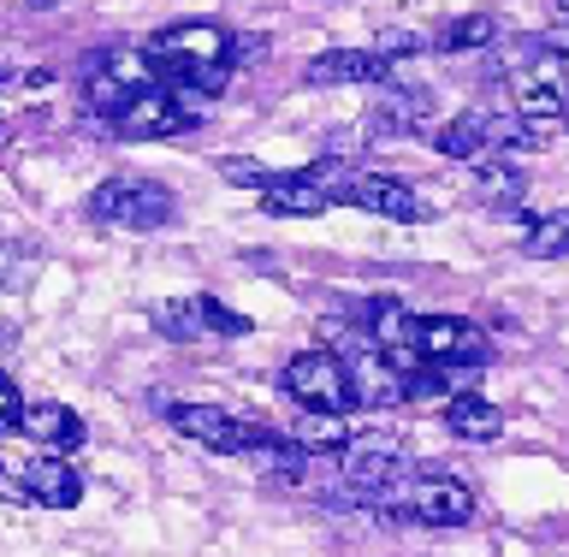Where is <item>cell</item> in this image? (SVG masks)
<instances>
[{
    "label": "cell",
    "instance_id": "obj_1",
    "mask_svg": "<svg viewBox=\"0 0 569 557\" xmlns=\"http://www.w3.org/2000/svg\"><path fill=\"white\" fill-rule=\"evenodd\" d=\"M149 53L160 78H172L178 89H196V96H220L231 78V36L220 24H167L149 36Z\"/></svg>",
    "mask_w": 569,
    "mask_h": 557
},
{
    "label": "cell",
    "instance_id": "obj_2",
    "mask_svg": "<svg viewBox=\"0 0 569 557\" xmlns=\"http://www.w3.org/2000/svg\"><path fill=\"white\" fill-rule=\"evenodd\" d=\"M284 398L302 404V409H332V416H350L356 409V380H350V362L338 350H302L284 362Z\"/></svg>",
    "mask_w": 569,
    "mask_h": 557
},
{
    "label": "cell",
    "instance_id": "obj_3",
    "mask_svg": "<svg viewBox=\"0 0 569 557\" xmlns=\"http://www.w3.org/2000/svg\"><path fill=\"white\" fill-rule=\"evenodd\" d=\"M178 213L167 185H149V178H107V185L89 196V220L101 226H124V231H154Z\"/></svg>",
    "mask_w": 569,
    "mask_h": 557
},
{
    "label": "cell",
    "instance_id": "obj_4",
    "mask_svg": "<svg viewBox=\"0 0 569 557\" xmlns=\"http://www.w3.org/2000/svg\"><path fill=\"white\" fill-rule=\"evenodd\" d=\"M160 78V66H154V53L149 48H113V53H101V60H89V107H101V113H119V107H131L142 89H154Z\"/></svg>",
    "mask_w": 569,
    "mask_h": 557
},
{
    "label": "cell",
    "instance_id": "obj_5",
    "mask_svg": "<svg viewBox=\"0 0 569 557\" xmlns=\"http://www.w3.org/2000/svg\"><path fill=\"white\" fill-rule=\"evenodd\" d=\"M196 101L190 89H142L131 107L113 113V131L124 142H154V137H178V131H196Z\"/></svg>",
    "mask_w": 569,
    "mask_h": 557
},
{
    "label": "cell",
    "instance_id": "obj_6",
    "mask_svg": "<svg viewBox=\"0 0 569 557\" xmlns=\"http://www.w3.org/2000/svg\"><path fill=\"white\" fill-rule=\"evenodd\" d=\"M167 421L184 439L208 445V451H220V457H249L267 439V427H249V421L231 416V409H220V404H167Z\"/></svg>",
    "mask_w": 569,
    "mask_h": 557
},
{
    "label": "cell",
    "instance_id": "obj_7",
    "mask_svg": "<svg viewBox=\"0 0 569 557\" xmlns=\"http://www.w3.org/2000/svg\"><path fill=\"white\" fill-rule=\"evenodd\" d=\"M345 202H350V208H362V213H380V220H398V226L433 220V208H427L421 196L409 190L403 178H391V172H362V178H350Z\"/></svg>",
    "mask_w": 569,
    "mask_h": 557
},
{
    "label": "cell",
    "instance_id": "obj_8",
    "mask_svg": "<svg viewBox=\"0 0 569 557\" xmlns=\"http://www.w3.org/2000/svg\"><path fill=\"white\" fill-rule=\"evenodd\" d=\"M338 475H345V487L380 498L386 487H398L409 475V457H398V445H380V439H350L338 451Z\"/></svg>",
    "mask_w": 569,
    "mask_h": 557
},
{
    "label": "cell",
    "instance_id": "obj_9",
    "mask_svg": "<svg viewBox=\"0 0 569 557\" xmlns=\"http://www.w3.org/2000/svg\"><path fill=\"white\" fill-rule=\"evenodd\" d=\"M421 350L445 368H487V338L462 315H421Z\"/></svg>",
    "mask_w": 569,
    "mask_h": 557
},
{
    "label": "cell",
    "instance_id": "obj_10",
    "mask_svg": "<svg viewBox=\"0 0 569 557\" xmlns=\"http://www.w3.org/2000/svg\"><path fill=\"white\" fill-rule=\"evenodd\" d=\"M403 505H409V516H416V523H427V528H469V523H475V493L462 487V480H451V475L416 480Z\"/></svg>",
    "mask_w": 569,
    "mask_h": 557
},
{
    "label": "cell",
    "instance_id": "obj_11",
    "mask_svg": "<svg viewBox=\"0 0 569 557\" xmlns=\"http://www.w3.org/2000/svg\"><path fill=\"white\" fill-rule=\"evenodd\" d=\"M332 202H338V190L315 167L309 172H284L261 190V208L273 213V220H309V213H327Z\"/></svg>",
    "mask_w": 569,
    "mask_h": 557
},
{
    "label": "cell",
    "instance_id": "obj_12",
    "mask_svg": "<svg viewBox=\"0 0 569 557\" xmlns=\"http://www.w3.org/2000/svg\"><path fill=\"white\" fill-rule=\"evenodd\" d=\"M433 119V89H416V83H391L368 113V137H409Z\"/></svg>",
    "mask_w": 569,
    "mask_h": 557
},
{
    "label": "cell",
    "instance_id": "obj_13",
    "mask_svg": "<svg viewBox=\"0 0 569 557\" xmlns=\"http://www.w3.org/2000/svg\"><path fill=\"white\" fill-rule=\"evenodd\" d=\"M18 493L30 498V505H48V510H71L83 498V480H78V469H71L66 457H30L24 462V475H18Z\"/></svg>",
    "mask_w": 569,
    "mask_h": 557
},
{
    "label": "cell",
    "instance_id": "obj_14",
    "mask_svg": "<svg viewBox=\"0 0 569 557\" xmlns=\"http://www.w3.org/2000/svg\"><path fill=\"white\" fill-rule=\"evenodd\" d=\"M345 362H350V380H356V409H386V404L409 398L403 368L391 362L386 350H356V356H345Z\"/></svg>",
    "mask_w": 569,
    "mask_h": 557
},
{
    "label": "cell",
    "instance_id": "obj_15",
    "mask_svg": "<svg viewBox=\"0 0 569 557\" xmlns=\"http://www.w3.org/2000/svg\"><path fill=\"white\" fill-rule=\"evenodd\" d=\"M510 89H516V113H528V119H563L569 113V89H563V66L558 60L522 66L510 78Z\"/></svg>",
    "mask_w": 569,
    "mask_h": 557
},
{
    "label": "cell",
    "instance_id": "obj_16",
    "mask_svg": "<svg viewBox=\"0 0 569 557\" xmlns=\"http://www.w3.org/2000/svg\"><path fill=\"white\" fill-rule=\"evenodd\" d=\"M302 78H309L315 89H327V83H386L391 60L380 48H332V53H320V60H309Z\"/></svg>",
    "mask_w": 569,
    "mask_h": 557
},
{
    "label": "cell",
    "instance_id": "obj_17",
    "mask_svg": "<svg viewBox=\"0 0 569 557\" xmlns=\"http://www.w3.org/2000/svg\"><path fill=\"white\" fill-rule=\"evenodd\" d=\"M18 434H30L36 445H48V451H78L89 439V427L78 421V409H66V404H30Z\"/></svg>",
    "mask_w": 569,
    "mask_h": 557
},
{
    "label": "cell",
    "instance_id": "obj_18",
    "mask_svg": "<svg viewBox=\"0 0 569 557\" xmlns=\"http://www.w3.org/2000/svg\"><path fill=\"white\" fill-rule=\"evenodd\" d=\"M445 427H451L457 439H475V445H487L505 434V409H498L492 398H480V391H462V398L445 404Z\"/></svg>",
    "mask_w": 569,
    "mask_h": 557
},
{
    "label": "cell",
    "instance_id": "obj_19",
    "mask_svg": "<svg viewBox=\"0 0 569 557\" xmlns=\"http://www.w3.org/2000/svg\"><path fill=\"white\" fill-rule=\"evenodd\" d=\"M433 142H439V155H451V160H475V155L498 149V119L492 113H457Z\"/></svg>",
    "mask_w": 569,
    "mask_h": 557
},
{
    "label": "cell",
    "instance_id": "obj_20",
    "mask_svg": "<svg viewBox=\"0 0 569 557\" xmlns=\"http://www.w3.org/2000/svg\"><path fill=\"white\" fill-rule=\"evenodd\" d=\"M475 190L487 196V202H522V196H528V172L510 167V160H480V167H475Z\"/></svg>",
    "mask_w": 569,
    "mask_h": 557
},
{
    "label": "cell",
    "instance_id": "obj_21",
    "mask_svg": "<svg viewBox=\"0 0 569 557\" xmlns=\"http://www.w3.org/2000/svg\"><path fill=\"white\" fill-rule=\"evenodd\" d=\"M492 36H498V24H492L487 12H462V18H451V24L439 30L433 48H439V53H469V48H487Z\"/></svg>",
    "mask_w": 569,
    "mask_h": 557
},
{
    "label": "cell",
    "instance_id": "obj_22",
    "mask_svg": "<svg viewBox=\"0 0 569 557\" xmlns=\"http://www.w3.org/2000/svg\"><path fill=\"white\" fill-rule=\"evenodd\" d=\"M522 249H528L533 261H558V256H569V208L546 213V220H533L528 238H522Z\"/></svg>",
    "mask_w": 569,
    "mask_h": 557
},
{
    "label": "cell",
    "instance_id": "obj_23",
    "mask_svg": "<svg viewBox=\"0 0 569 557\" xmlns=\"http://www.w3.org/2000/svg\"><path fill=\"white\" fill-rule=\"evenodd\" d=\"M297 439H302V445H320V451H345V445H350V427H345V416H332V409H309V416H302V427H297Z\"/></svg>",
    "mask_w": 569,
    "mask_h": 557
},
{
    "label": "cell",
    "instance_id": "obj_24",
    "mask_svg": "<svg viewBox=\"0 0 569 557\" xmlns=\"http://www.w3.org/2000/svg\"><path fill=\"white\" fill-rule=\"evenodd\" d=\"M202 327H208V320H202V309H196V302H160V309H154V332H160V338H178V345H184V338H196Z\"/></svg>",
    "mask_w": 569,
    "mask_h": 557
},
{
    "label": "cell",
    "instance_id": "obj_25",
    "mask_svg": "<svg viewBox=\"0 0 569 557\" xmlns=\"http://www.w3.org/2000/svg\"><path fill=\"white\" fill-rule=\"evenodd\" d=\"M196 309H202V320H208V332H220V338H243V332H249V315H238V309H226L220 297H196Z\"/></svg>",
    "mask_w": 569,
    "mask_h": 557
},
{
    "label": "cell",
    "instance_id": "obj_26",
    "mask_svg": "<svg viewBox=\"0 0 569 557\" xmlns=\"http://www.w3.org/2000/svg\"><path fill=\"white\" fill-rule=\"evenodd\" d=\"M220 178H226V185H249V190L273 185V172H267L261 160H220Z\"/></svg>",
    "mask_w": 569,
    "mask_h": 557
},
{
    "label": "cell",
    "instance_id": "obj_27",
    "mask_svg": "<svg viewBox=\"0 0 569 557\" xmlns=\"http://www.w3.org/2000/svg\"><path fill=\"white\" fill-rule=\"evenodd\" d=\"M386 53V60H398V53H421L427 48V36H409V30H380V42H373Z\"/></svg>",
    "mask_w": 569,
    "mask_h": 557
},
{
    "label": "cell",
    "instance_id": "obj_28",
    "mask_svg": "<svg viewBox=\"0 0 569 557\" xmlns=\"http://www.w3.org/2000/svg\"><path fill=\"white\" fill-rule=\"evenodd\" d=\"M24 391H18V380H7V398H0V421H7L12 427V434H18V427H24Z\"/></svg>",
    "mask_w": 569,
    "mask_h": 557
},
{
    "label": "cell",
    "instance_id": "obj_29",
    "mask_svg": "<svg viewBox=\"0 0 569 557\" xmlns=\"http://www.w3.org/2000/svg\"><path fill=\"white\" fill-rule=\"evenodd\" d=\"M267 53V36H231V66H256Z\"/></svg>",
    "mask_w": 569,
    "mask_h": 557
},
{
    "label": "cell",
    "instance_id": "obj_30",
    "mask_svg": "<svg viewBox=\"0 0 569 557\" xmlns=\"http://www.w3.org/2000/svg\"><path fill=\"white\" fill-rule=\"evenodd\" d=\"M540 48H546V53H558V60H569V18H563V24H558V30L546 36Z\"/></svg>",
    "mask_w": 569,
    "mask_h": 557
},
{
    "label": "cell",
    "instance_id": "obj_31",
    "mask_svg": "<svg viewBox=\"0 0 569 557\" xmlns=\"http://www.w3.org/2000/svg\"><path fill=\"white\" fill-rule=\"evenodd\" d=\"M48 7H60V0H30V12H48Z\"/></svg>",
    "mask_w": 569,
    "mask_h": 557
},
{
    "label": "cell",
    "instance_id": "obj_32",
    "mask_svg": "<svg viewBox=\"0 0 569 557\" xmlns=\"http://www.w3.org/2000/svg\"><path fill=\"white\" fill-rule=\"evenodd\" d=\"M551 7H558V18H569V0H551Z\"/></svg>",
    "mask_w": 569,
    "mask_h": 557
},
{
    "label": "cell",
    "instance_id": "obj_33",
    "mask_svg": "<svg viewBox=\"0 0 569 557\" xmlns=\"http://www.w3.org/2000/svg\"><path fill=\"white\" fill-rule=\"evenodd\" d=\"M563 125H569V113H563Z\"/></svg>",
    "mask_w": 569,
    "mask_h": 557
}]
</instances>
